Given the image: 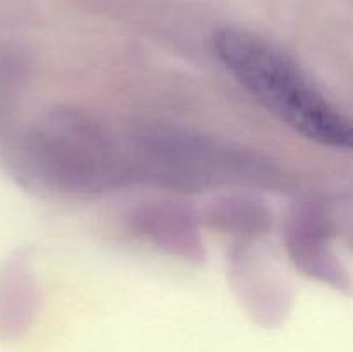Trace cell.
<instances>
[{"label":"cell","mask_w":353,"mask_h":352,"mask_svg":"<svg viewBox=\"0 0 353 352\" xmlns=\"http://www.w3.org/2000/svg\"><path fill=\"white\" fill-rule=\"evenodd\" d=\"M214 50L240 85L281 123L324 147L350 150V119L276 45L252 31L224 28L214 37Z\"/></svg>","instance_id":"1"},{"label":"cell","mask_w":353,"mask_h":352,"mask_svg":"<svg viewBox=\"0 0 353 352\" xmlns=\"http://www.w3.org/2000/svg\"><path fill=\"white\" fill-rule=\"evenodd\" d=\"M31 178L59 192H95L119 178L121 147L105 126L78 110H55L24 141Z\"/></svg>","instance_id":"2"},{"label":"cell","mask_w":353,"mask_h":352,"mask_svg":"<svg viewBox=\"0 0 353 352\" xmlns=\"http://www.w3.org/2000/svg\"><path fill=\"white\" fill-rule=\"evenodd\" d=\"M131 166L176 188H207L255 179L262 169L254 157L210 138L181 131H143L130 147Z\"/></svg>","instance_id":"3"}]
</instances>
